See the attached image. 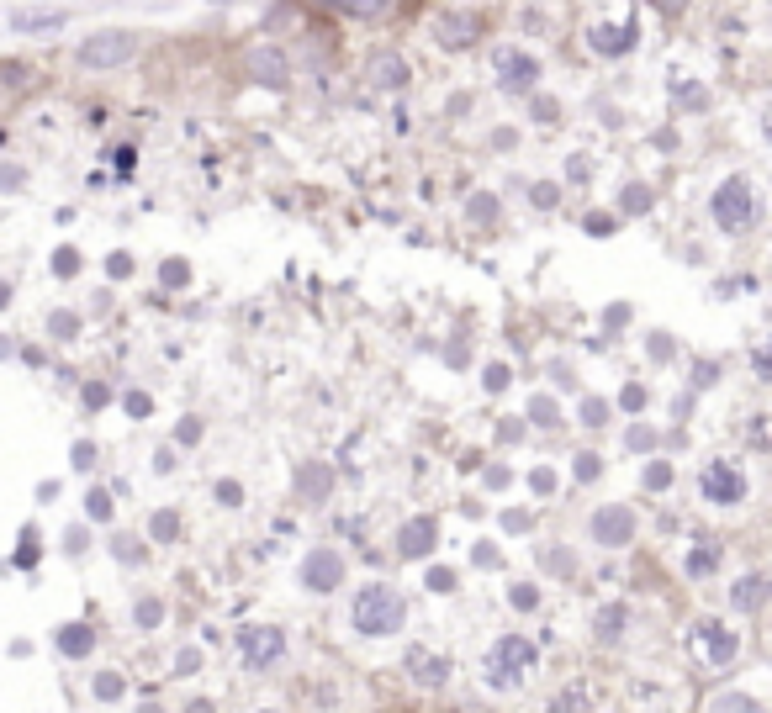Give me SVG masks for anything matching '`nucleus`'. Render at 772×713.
Wrapping results in <instances>:
<instances>
[{
  "mask_svg": "<svg viewBox=\"0 0 772 713\" xmlns=\"http://www.w3.org/2000/svg\"><path fill=\"white\" fill-rule=\"evenodd\" d=\"M355 629L371 634V640H381V634H397L402 618H408V608H402V592L397 587H381V581H371V587L355 592Z\"/></svg>",
  "mask_w": 772,
  "mask_h": 713,
  "instance_id": "f257e3e1",
  "label": "nucleus"
},
{
  "mask_svg": "<svg viewBox=\"0 0 772 713\" xmlns=\"http://www.w3.org/2000/svg\"><path fill=\"white\" fill-rule=\"evenodd\" d=\"M709 212H714V222H720L725 233H746L751 222H757V196H751V185L735 175V180H725L720 191H714Z\"/></svg>",
  "mask_w": 772,
  "mask_h": 713,
  "instance_id": "f03ea898",
  "label": "nucleus"
},
{
  "mask_svg": "<svg viewBox=\"0 0 772 713\" xmlns=\"http://www.w3.org/2000/svg\"><path fill=\"white\" fill-rule=\"evenodd\" d=\"M529 666H535V645L519 640V634H508V640H498V650H492V661H487V682L508 692V687L524 682Z\"/></svg>",
  "mask_w": 772,
  "mask_h": 713,
  "instance_id": "7ed1b4c3",
  "label": "nucleus"
},
{
  "mask_svg": "<svg viewBox=\"0 0 772 713\" xmlns=\"http://www.w3.org/2000/svg\"><path fill=\"white\" fill-rule=\"evenodd\" d=\"M138 53V37L133 32H96L80 43V64L85 69H117Z\"/></svg>",
  "mask_w": 772,
  "mask_h": 713,
  "instance_id": "20e7f679",
  "label": "nucleus"
},
{
  "mask_svg": "<svg viewBox=\"0 0 772 713\" xmlns=\"http://www.w3.org/2000/svg\"><path fill=\"white\" fill-rule=\"evenodd\" d=\"M704 497L714 508H735V502H746V476L735 465L714 460V465H704Z\"/></svg>",
  "mask_w": 772,
  "mask_h": 713,
  "instance_id": "39448f33",
  "label": "nucleus"
},
{
  "mask_svg": "<svg viewBox=\"0 0 772 713\" xmlns=\"http://www.w3.org/2000/svg\"><path fill=\"white\" fill-rule=\"evenodd\" d=\"M244 661H249V671H265L270 661H281V650H286V634L281 629H270V624H249L244 634Z\"/></svg>",
  "mask_w": 772,
  "mask_h": 713,
  "instance_id": "423d86ee",
  "label": "nucleus"
},
{
  "mask_svg": "<svg viewBox=\"0 0 772 713\" xmlns=\"http://www.w3.org/2000/svg\"><path fill=\"white\" fill-rule=\"evenodd\" d=\"M339 581H344L339 550H312V555L302 560V587H307V592H334Z\"/></svg>",
  "mask_w": 772,
  "mask_h": 713,
  "instance_id": "0eeeda50",
  "label": "nucleus"
},
{
  "mask_svg": "<svg viewBox=\"0 0 772 713\" xmlns=\"http://www.w3.org/2000/svg\"><path fill=\"white\" fill-rule=\"evenodd\" d=\"M498 85L503 90H535V80H540V64L529 59V53H519V48H498Z\"/></svg>",
  "mask_w": 772,
  "mask_h": 713,
  "instance_id": "6e6552de",
  "label": "nucleus"
},
{
  "mask_svg": "<svg viewBox=\"0 0 772 713\" xmlns=\"http://www.w3.org/2000/svg\"><path fill=\"white\" fill-rule=\"evenodd\" d=\"M593 539L609 544V550L630 544V539H635V513H630V508H598V513H593Z\"/></svg>",
  "mask_w": 772,
  "mask_h": 713,
  "instance_id": "1a4fd4ad",
  "label": "nucleus"
},
{
  "mask_svg": "<svg viewBox=\"0 0 772 713\" xmlns=\"http://www.w3.org/2000/svg\"><path fill=\"white\" fill-rule=\"evenodd\" d=\"M365 80H371L376 90H402L413 80V69H408V59H402L397 48H381L376 59H371V69H365Z\"/></svg>",
  "mask_w": 772,
  "mask_h": 713,
  "instance_id": "9d476101",
  "label": "nucleus"
},
{
  "mask_svg": "<svg viewBox=\"0 0 772 713\" xmlns=\"http://www.w3.org/2000/svg\"><path fill=\"white\" fill-rule=\"evenodd\" d=\"M244 69H249V80H254V85H270V90H281V85L291 80V69H286V53H281V48H254Z\"/></svg>",
  "mask_w": 772,
  "mask_h": 713,
  "instance_id": "9b49d317",
  "label": "nucleus"
},
{
  "mask_svg": "<svg viewBox=\"0 0 772 713\" xmlns=\"http://www.w3.org/2000/svg\"><path fill=\"white\" fill-rule=\"evenodd\" d=\"M476 32H482V22H476L471 11H445V16L434 22V37H439L445 48H471Z\"/></svg>",
  "mask_w": 772,
  "mask_h": 713,
  "instance_id": "f8f14e48",
  "label": "nucleus"
},
{
  "mask_svg": "<svg viewBox=\"0 0 772 713\" xmlns=\"http://www.w3.org/2000/svg\"><path fill=\"white\" fill-rule=\"evenodd\" d=\"M434 544H439V523H434V518H408V523L397 529V550L408 555V560L429 555Z\"/></svg>",
  "mask_w": 772,
  "mask_h": 713,
  "instance_id": "ddd939ff",
  "label": "nucleus"
},
{
  "mask_svg": "<svg viewBox=\"0 0 772 713\" xmlns=\"http://www.w3.org/2000/svg\"><path fill=\"white\" fill-rule=\"evenodd\" d=\"M693 640L704 645L709 666H730V661H735V634H730V629H720L714 618H704V624H693Z\"/></svg>",
  "mask_w": 772,
  "mask_h": 713,
  "instance_id": "4468645a",
  "label": "nucleus"
},
{
  "mask_svg": "<svg viewBox=\"0 0 772 713\" xmlns=\"http://www.w3.org/2000/svg\"><path fill=\"white\" fill-rule=\"evenodd\" d=\"M408 666H413L418 687H445V677H450V661H445V655H429V650H413Z\"/></svg>",
  "mask_w": 772,
  "mask_h": 713,
  "instance_id": "2eb2a0df",
  "label": "nucleus"
},
{
  "mask_svg": "<svg viewBox=\"0 0 772 713\" xmlns=\"http://www.w3.org/2000/svg\"><path fill=\"white\" fill-rule=\"evenodd\" d=\"M762 603H767V581L762 576H741V581H735V592H730L735 613H757Z\"/></svg>",
  "mask_w": 772,
  "mask_h": 713,
  "instance_id": "dca6fc26",
  "label": "nucleus"
},
{
  "mask_svg": "<svg viewBox=\"0 0 772 713\" xmlns=\"http://www.w3.org/2000/svg\"><path fill=\"white\" fill-rule=\"evenodd\" d=\"M64 11H11V32H59Z\"/></svg>",
  "mask_w": 772,
  "mask_h": 713,
  "instance_id": "f3484780",
  "label": "nucleus"
},
{
  "mask_svg": "<svg viewBox=\"0 0 772 713\" xmlns=\"http://www.w3.org/2000/svg\"><path fill=\"white\" fill-rule=\"evenodd\" d=\"M59 650L69 655V661H80V655L96 650V629H85V624H64V629H59Z\"/></svg>",
  "mask_w": 772,
  "mask_h": 713,
  "instance_id": "a211bd4d",
  "label": "nucleus"
},
{
  "mask_svg": "<svg viewBox=\"0 0 772 713\" xmlns=\"http://www.w3.org/2000/svg\"><path fill=\"white\" fill-rule=\"evenodd\" d=\"M593 48L598 53H630L635 48V27H593Z\"/></svg>",
  "mask_w": 772,
  "mask_h": 713,
  "instance_id": "6ab92c4d",
  "label": "nucleus"
},
{
  "mask_svg": "<svg viewBox=\"0 0 772 713\" xmlns=\"http://www.w3.org/2000/svg\"><path fill=\"white\" fill-rule=\"evenodd\" d=\"M704 713H762V703L746 698V692H714Z\"/></svg>",
  "mask_w": 772,
  "mask_h": 713,
  "instance_id": "aec40b11",
  "label": "nucleus"
},
{
  "mask_svg": "<svg viewBox=\"0 0 772 713\" xmlns=\"http://www.w3.org/2000/svg\"><path fill=\"white\" fill-rule=\"evenodd\" d=\"M624 618H630V613H624L619 603H609V608H598V618H593L598 640H619V634H624Z\"/></svg>",
  "mask_w": 772,
  "mask_h": 713,
  "instance_id": "412c9836",
  "label": "nucleus"
},
{
  "mask_svg": "<svg viewBox=\"0 0 772 713\" xmlns=\"http://www.w3.org/2000/svg\"><path fill=\"white\" fill-rule=\"evenodd\" d=\"M651 201H656V196H651V185H640V180H635V185H624V191H619V206H624V212H630V217L651 212Z\"/></svg>",
  "mask_w": 772,
  "mask_h": 713,
  "instance_id": "4be33fe9",
  "label": "nucleus"
},
{
  "mask_svg": "<svg viewBox=\"0 0 772 713\" xmlns=\"http://www.w3.org/2000/svg\"><path fill=\"white\" fill-rule=\"evenodd\" d=\"M550 713H593V698H587V687H566L556 703H550Z\"/></svg>",
  "mask_w": 772,
  "mask_h": 713,
  "instance_id": "5701e85b",
  "label": "nucleus"
},
{
  "mask_svg": "<svg viewBox=\"0 0 772 713\" xmlns=\"http://www.w3.org/2000/svg\"><path fill=\"white\" fill-rule=\"evenodd\" d=\"M302 492H307L312 502L328 497V471H323V465H307V471H302Z\"/></svg>",
  "mask_w": 772,
  "mask_h": 713,
  "instance_id": "b1692460",
  "label": "nucleus"
},
{
  "mask_svg": "<svg viewBox=\"0 0 772 713\" xmlns=\"http://www.w3.org/2000/svg\"><path fill=\"white\" fill-rule=\"evenodd\" d=\"M159 280H164V286H186V280H191V265H186V259H164V265H159Z\"/></svg>",
  "mask_w": 772,
  "mask_h": 713,
  "instance_id": "393cba45",
  "label": "nucleus"
},
{
  "mask_svg": "<svg viewBox=\"0 0 772 713\" xmlns=\"http://www.w3.org/2000/svg\"><path fill=\"white\" fill-rule=\"evenodd\" d=\"M582 423L603 428V423H609V402H603V397H582Z\"/></svg>",
  "mask_w": 772,
  "mask_h": 713,
  "instance_id": "a878e982",
  "label": "nucleus"
},
{
  "mask_svg": "<svg viewBox=\"0 0 772 713\" xmlns=\"http://www.w3.org/2000/svg\"><path fill=\"white\" fill-rule=\"evenodd\" d=\"M339 11H349V16H381L386 6H392V0H334Z\"/></svg>",
  "mask_w": 772,
  "mask_h": 713,
  "instance_id": "bb28decb",
  "label": "nucleus"
},
{
  "mask_svg": "<svg viewBox=\"0 0 772 713\" xmlns=\"http://www.w3.org/2000/svg\"><path fill=\"white\" fill-rule=\"evenodd\" d=\"M133 618H138V629H154L164 618V603H159V597H143V603L133 608Z\"/></svg>",
  "mask_w": 772,
  "mask_h": 713,
  "instance_id": "cd10ccee",
  "label": "nucleus"
},
{
  "mask_svg": "<svg viewBox=\"0 0 772 713\" xmlns=\"http://www.w3.org/2000/svg\"><path fill=\"white\" fill-rule=\"evenodd\" d=\"M149 534H154L159 544H170V539L180 534V518H175V513H154V523H149Z\"/></svg>",
  "mask_w": 772,
  "mask_h": 713,
  "instance_id": "c85d7f7f",
  "label": "nucleus"
},
{
  "mask_svg": "<svg viewBox=\"0 0 772 713\" xmlns=\"http://www.w3.org/2000/svg\"><path fill=\"white\" fill-rule=\"evenodd\" d=\"M529 418H535L540 428H556L561 418H556V402H550V397H535V402H529Z\"/></svg>",
  "mask_w": 772,
  "mask_h": 713,
  "instance_id": "c756f323",
  "label": "nucleus"
},
{
  "mask_svg": "<svg viewBox=\"0 0 772 713\" xmlns=\"http://www.w3.org/2000/svg\"><path fill=\"white\" fill-rule=\"evenodd\" d=\"M646 486H651V492L672 486V465H667V460H651V465H646Z\"/></svg>",
  "mask_w": 772,
  "mask_h": 713,
  "instance_id": "7c9ffc66",
  "label": "nucleus"
},
{
  "mask_svg": "<svg viewBox=\"0 0 772 713\" xmlns=\"http://www.w3.org/2000/svg\"><path fill=\"white\" fill-rule=\"evenodd\" d=\"M85 513L96 518V523H106V518H112V497H106V492H90V497H85Z\"/></svg>",
  "mask_w": 772,
  "mask_h": 713,
  "instance_id": "2f4dec72",
  "label": "nucleus"
},
{
  "mask_svg": "<svg viewBox=\"0 0 772 713\" xmlns=\"http://www.w3.org/2000/svg\"><path fill=\"white\" fill-rule=\"evenodd\" d=\"M48 328H53V333H59V339H75L80 317H75V312H53V317H48Z\"/></svg>",
  "mask_w": 772,
  "mask_h": 713,
  "instance_id": "473e14b6",
  "label": "nucleus"
},
{
  "mask_svg": "<svg viewBox=\"0 0 772 713\" xmlns=\"http://www.w3.org/2000/svg\"><path fill=\"white\" fill-rule=\"evenodd\" d=\"M96 698H101V703H117V698H122V677H112V671H106V677H96Z\"/></svg>",
  "mask_w": 772,
  "mask_h": 713,
  "instance_id": "72a5a7b5",
  "label": "nucleus"
},
{
  "mask_svg": "<svg viewBox=\"0 0 772 713\" xmlns=\"http://www.w3.org/2000/svg\"><path fill=\"white\" fill-rule=\"evenodd\" d=\"M122 407H127V412H133V418H149V412H154V402H149V391H127V397H122Z\"/></svg>",
  "mask_w": 772,
  "mask_h": 713,
  "instance_id": "f704fd0d",
  "label": "nucleus"
},
{
  "mask_svg": "<svg viewBox=\"0 0 772 713\" xmlns=\"http://www.w3.org/2000/svg\"><path fill=\"white\" fill-rule=\"evenodd\" d=\"M424 587H429V592H455V571H450V566H434Z\"/></svg>",
  "mask_w": 772,
  "mask_h": 713,
  "instance_id": "c9c22d12",
  "label": "nucleus"
},
{
  "mask_svg": "<svg viewBox=\"0 0 772 713\" xmlns=\"http://www.w3.org/2000/svg\"><path fill=\"white\" fill-rule=\"evenodd\" d=\"M16 566H38V534H22V550H16Z\"/></svg>",
  "mask_w": 772,
  "mask_h": 713,
  "instance_id": "e433bc0d",
  "label": "nucleus"
},
{
  "mask_svg": "<svg viewBox=\"0 0 772 713\" xmlns=\"http://www.w3.org/2000/svg\"><path fill=\"white\" fill-rule=\"evenodd\" d=\"M112 555H117V560H143V544L122 534V539H112Z\"/></svg>",
  "mask_w": 772,
  "mask_h": 713,
  "instance_id": "4c0bfd02",
  "label": "nucleus"
},
{
  "mask_svg": "<svg viewBox=\"0 0 772 713\" xmlns=\"http://www.w3.org/2000/svg\"><path fill=\"white\" fill-rule=\"evenodd\" d=\"M619 407L624 412H640V407H646V386H624L619 391Z\"/></svg>",
  "mask_w": 772,
  "mask_h": 713,
  "instance_id": "58836bf2",
  "label": "nucleus"
},
{
  "mask_svg": "<svg viewBox=\"0 0 772 713\" xmlns=\"http://www.w3.org/2000/svg\"><path fill=\"white\" fill-rule=\"evenodd\" d=\"M598 471H603L598 455H577V481H598Z\"/></svg>",
  "mask_w": 772,
  "mask_h": 713,
  "instance_id": "ea45409f",
  "label": "nucleus"
},
{
  "mask_svg": "<svg viewBox=\"0 0 772 713\" xmlns=\"http://www.w3.org/2000/svg\"><path fill=\"white\" fill-rule=\"evenodd\" d=\"M53 270H59V275H75V270H80V254H75V249H59V254H53Z\"/></svg>",
  "mask_w": 772,
  "mask_h": 713,
  "instance_id": "a19ab883",
  "label": "nucleus"
},
{
  "mask_svg": "<svg viewBox=\"0 0 772 713\" xmlns=\"http://www.w3.org/2000/svg\"><path fill=\"white\" fill-rule=\"evenodd\" d=\"M688 571H693V576H709V571H714V550H698V555H688Z\"/></svg>",
  "mask_w": 772,
  "mask_h": 713,
  "instance_id": "79ce46f5",
  "label": "nucleus"
},
{
  "mask_svg": "<svg viewBox=\"0 0 772 713\" xmlns=\"http://www.w3.org/2000/svg\"><path fill=\"white\" fill-rule=\"evenodd\" d=\"M238 497H244V486H238V481H217V502H228V508H238Z\"/></svg>",
  "mask_w": 772,
  "mask_h": 713,
  "instance_id": "37998d69",
  "label": "nucleus"
},
{
  "mask_svg": "<svg viewBox=\"0 0 772 713\" xmlns=\"http://www.w3.org/2000/svg\"><path fill=\"white\" fill-rule=\"evenodd\" d=\"M106 270H112V280L133 275V254H112V259H106Z\"/></svg>",
  "mask_w": 772,
  "mask_h": 713,
  "instance_id": "c03bdc74",
  "label": "nucleus"
},
{
  "mask_svg": "<svg viewBox=\"0 0 772 713\" xmlns=\"http://www.w3.org/2000/svg\"><path fill=\"white\" fill-rule=\"evenodd\" d=\"M90 465H96V444H75V471H90Z\"/></svg>",
  "mask_w": 772,
  "mask_h": 713,
  "instance_id": "a18cd8bd",
  "label": "nucleus"
},
{
  "mask_svg": "<svg viewBox=\"0 0 772 713\" xmlns=\"http://www.w3.org/2000/svg\"><path fill=\"white\" fill-rule=\"evenodd\" d=\"M556 117H561V106L550 101V96H540V101H535V122H556Z\"/></svg>",
  "mask_w": 772,
  "mask_h": 713,
  "instance_id": "49530a36",
  "label": "nucleus"
},
{
  "mask_svg": "<svg viewBox=\"0 0 772 713\" xmlns=\"http://www.w3.org/2000/svg\"><path fill=\"white\" fill-rule=\"evenodd\" d=\"M508 597H513V608H535V603H540V592H535V587H513Z\"/></svg>",
  "mask_w": 772,
  "mask_h": 713,
  "instance_id": "de8ad7c7",
  "label": "nucleus"
},
{
  "mask_svg": "<svg viewBox=\"0 0 772 713\" xmlns=\"http://www.w3.org/2000/svg\"><path fill=\"white\" fill-rule=\"evenodd\" d=\"M85 402H90V407H106V402H112V391H106L101 381H90V386H85Z\"/></svg>",
  "mask_w": 772,
  "mask_h": 713,
  "instance_id": "09e8293b",
  "label": "nucleus"
},
{
  "mask_svg": "<svg viewBox=\"0 0 772 713\" xmlns=\"http://www.w3.org/2000/svg\"><path fill=\"white\" fill-rule=\"evenodd\" d=\"M508 386V365H487V391H503Z\"/></svg>",
  "mask_w": 772,
  "mask_h": 713,
  "instance_id": "8fccbe9b",
  "label": "nucleus"
},
{
  "mask_svg": "<svg viewBox=\"0 0 772 713\" xmlns=\"http://www.w3.org/2000/svg\"><path fill=\"white\" fill-rule=\"evenodd\" d=\"M175 666H180V677H191V671L201 666V650H180V661H175Z\"/></svg>",
  "mask_w": 772,
  "mask_h": 713,
  "instance_id": "3c124183",
  "label": "nucleus"
},
{
  "mask_svg": "<svg viewBox=\"0 0 772 713\" xmlns=\"http://www.w3.org/2000/svg\"><path fill=\"white\" fill-rule=\"evenodd\" d=\"M471 217H476V222H492V196H476V201H471Z\"/></svg>",
  "mask_w": 772,
  "mask_h": 713,
  "instance_id": "603ef678",
  "label": "nucleus"
},
{
  "mask_svg": "<svg viewBox=\"0 0 772 713\" xmlns=\"http://www.w3.org/2000/svg\"><path fill=\"white\" fill-rule=\"evenodd\" d=\"M529 486H535V492L545 497V492H556V476H550V471H535V476H529Z\"/></svg>",
  "mask_w": 772,
  "mask_h": 713,
  "instance_id": "864d4df0",
  "label": "nucleus"
},
{
  "mask_svg": "<svg viewBox=\"0 0 772 713\" xmlns=\"http://www.w3.org/2000/svg\"><path fill=\"white\" fill-rule=\"evenodd\" d=\"M651 444H656L651 428H630V449H651Z\"/></svg>",
  "mask_w": 772,
  "mask_h": 713,
  "instance_id": "5fc2aeb1",
  "label": "nucleus"
},
{
  "mask_svg": "<svg viewBox=\"0 0 772 713\" xmlns=\"http://www.w3.org/2000/svg\"><path fill=\"white\" fill-rule=\"evenodd\" d=\"M503 529H513V534H519V529H529V513H519V508H513V513H503Z\"/></svg>",
  "mask_w": 772,
  "mask_h": 713,
  "instance_id": "6e6d98bb",
  "label": "nucleus"
},
{
  "mask_svg": "<svg viewBox=\"0 0 772 713\" xmlns=\"http://www.w3.org/2000/svg\"><path fill=\"white\" fill-rule=\"evenodd\" d=\"M64 550H69V555H80V550H85V529H69V539H64Z\"/></svg>",
  "mask_w": 772,
  "mask_h": 713,
  "instance_id": "4d7b16f0",
  "label": "nucleus"
},
{
  "mask_svg": "<svg viewBox=\"0 0 772 713\" xmlns=\"http://www.w3.org/2000/svg\"><path fill=\"white\" fill-rule=\"evenodd\" d=\"M476 566L492 571V566H498V550H487V544H482V550H476Z\"/></svg>",
  "mask_w": 772,
  "mask_h": 713,
  "instance_id": "13d9d810",
  "label": "nucleus"
},
{
  "mask_svg": "<svg viewBox=\"0 0 772 713\" xmlns=\"http://www.w3.org/2000/svg\"><path fill=\"white\" fill-rule=\"evenodd\" d=\"M0 185H6V191H11V185H22V170H0Z\"/></svg>",
  "mask_w": 772,
  "mask_h": 713,
  "instance_id": "bf43d9fd",
  "label": "nucleus"
},
{
  "mask_svg": "<svg viewBox=\"0 0 772 713\" xmlns=\"http://www.w3.org/2000/svg\"><path fill=\"white\" fill-rule=\"evenodd\" d=\"M656 6H661V11H683L688 0H656Z\"/></svg>",
  "mask_w": 772,
  "mask_h": 713,
  "instance_id": "052dcab7",
  "label": "nucleus"
},
{
  "mask_svg": "<svg viewBox=\"0 0 772 713\" xmlns=\"http://www.w3.org/2000/svg\"><path fill=\"white\" fill-rule=\"evenodd\" d=\"M186 713H212V703H207V698H196V703H191Z\"/></svg>",
  "mask_w": 772,
  "mask_h": 713,
  "instance_id": "680f3d73",
  "label": "nucleus"
},
{
  "mask_svg": "<svg viewBox=\"0 0 772 713\" xmlns=\"http://www.w3.org/2000/svg\"><path fill=\"white\" fill-rule=\"evenodd\" d=\"M6 296H11V286H6V280H0V307H6Z\"/></svg>",
  "mask_w": 772,
  "mask_h": 713,
  "instance_id": "e2e57ef3",
  "label": "nucleus"
},
{
  "mask_svg": "<svg viewBox=\"0 0 772 713\" xmlns=\"http://www.w3.org/2000/svg\"><path fill=\"white\" fill-rule=\"evenodd\" d=\"M138 713H159V708H154V703H143V708H138Z\"/></svg>",
  "mask_w": 772,
  "mask_h": 713,
  "instance_id": "0e129e2a",
  "label": "nucleus"
}]
</instances>
